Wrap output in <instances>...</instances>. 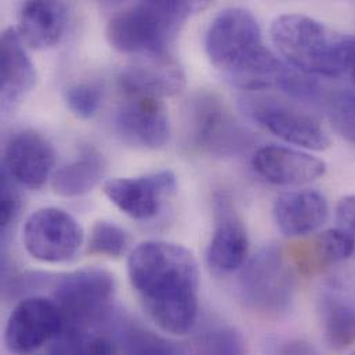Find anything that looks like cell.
<instances>
[{
    "mask_svg": "<svg viewBox=\"0 0 355 355\" xmlns=\"http://www.w3.org/2000/svg\"><path fill=\"white\" fill-rule=\"evenodd\" d=\"M129 281L151 320L184 336L198 321L199 268L193 253L166 241L140 243L128 260Z\"/></svg>",
    "mask_w": 355,
    "mask_h": 355,
    "instance_id": "obj_1",
    "label": "cell"
},
{
    "mask_svg": "<svg viewBox=\"0 0 355 355\" xmlns=\"http://www.w3.org/2000/svg\"><path fill=\"white\" fill-rule=\"evenodd\" d=\"M205 49L213 67L243 90L281 89L291 69L267 49L257 19L242 7L224 8L213 18Z\"/></svg>",
    "mask_w": 355,
    "mask_h": 355,
    "instance_id": "obj_2",
    "label": "cell"
},
{
    "mask_svg": "<svg viewBox=\"0 0 355 355\" xmlns=\"http://www.w3.org/2000/svg\"><path fill=\"white\" fill-rule=\"evenodd\" d=\"M270 33L291 67L304 75L334 78L349 71L354 36L335 32L304 14L277 17Z\"/></svg>",
    "mask_w": 355,
    "mask_h": 355,
    "instance_id": "obj_3",
    "label": "cell"
},
{
    "mask_svg": "<svg viewBox=\"0 0 355 355\" xmlns=\"http://www.w3.org/2000/svg\"><path fill=\"white\" fill-rule=\"evenodd\" d=\"M206 3L140 1L115 12L107 25L110 44L126 54L166 58L184 24Z\"/></svg>",
    "mask_w": 355,
    "mask_h": 355,
    "instance_id": "obj_4",
    "label": "cell"
},
{
    "mask_svg": "<svg viewBox=\"0 0 355 355\" xmlns=\"http://www.w3.org/2000/svg\"><path fill=\"white\" fill-rule=\"evenodd\" d=\"M115 289L114 275L100 267H85L58 278L51 299L61 311L62 332L85 334L110 325L115 317Z\"/></svg>",
    "mask_w": 355,
    "mask_h": 355,
    "instance_id": "obj_5",
    "label": "cell"
},
{
    "mask_svg": "<svg viewBox=\"0 0 355 355\" xmlns=\"http://www.w3.org/2000/svg\"><path fill=\"white\" fill-rule=\"evenodd\" d=\"M185 126L191 146L216 158L242 155L254 140L224 100L210 92H199L191 98Z\"/></svg>",
    "mask_w": 355,
    "mask_h": 355,
    "instance_id": "obj_6",
    "label": "cell"
},
{
    "mask_svg": "<svg viewBox=\"0 0 355 355\" xmlns=\"http://www.w3.org/2000/svg\"><path fill=\"white\" fill-rule=\"evenodd\" d=\"M295 268L286 252L278 246H267L243 267L239 278V293L253 311L278 315L285 313L295 296Z\"/></svg>",
    "mask_w": 355,
    "mask_h": 355,
    "instance_id": "obj_7",
    "label": "cell"
},
{
    "mask_svg": "<svg viewBox=\"0 0 355 355\" xmlns=\"http://www.w3.org/2000/svg\"><path fill=\"white\" fill-rule=\"evenodd\" d=\"M85 241L82 225L68 211L43 207L32 213L22 230V242L31 257L42 263H67L75 259Z\"/></svg>",
    "mask_w": 355,
    "mask_h": 355,
    "instance_id": "obj_8",
    "label": "cell"
},
{
    "mask_svg": "<svg viewBox=\"0 0 355 355\" xmlns=\"http://www.w3.org/2000/svg\"><path fill=\"white\" fill-rule=\"evenodd\" d=\"M243 110L285 143L310 151H324L331 146L329 136L320 122L293 105L272 98L249 97L243 100Z\"/></svg>",
    "mask_w": 355,
    "mask_h": 355,
    "instance_id": "obj_9",
    "label": "cell"
},
{
    "mask_svg": "<svg viewBox=\"0 0 355 355\" xmlns=\"http://www.w3.org/2000/svg\"><path fill=\"white\" fill-rule=\"evenodd\" d=\"M64 331L61 311L53 299L33 296L21 300L4 328V345L10 353L29 354Z\"/></svg>",
    "mask_w": 355,
    "mask_h": 355,
    "instance_id": "obj_10",
    "label": "cell"
},
{
    "mask_svg": "<svg viewBox=\"0 0 355 355\" xmlns=\"http://www.w3.org/2000/svg\"><path fill=\"white\" fill-rule=\"evenodd\" d=\"M114 122L119 136L129 144L159 150L171 137L168 110L161 97L150 94H123Z\"/></svg>",
    "mask_w": 355,
    "mask_h": 355,
    "instance_id": "obj_11",
    "label": "cell"
},
{
    "mask_svg": "<svg viewBox=\"0 0 355 355\" xmlns=\"http://www.w3.org/2000/svg\"><path fill=\"white\" fill-rule=\"evenodd\" d=\"M213 205L216 224L206 249V260L216 272L231 274L246 264L249 254L248 232L228 193L217 192Z\"/></svg>",
    "mask_w": 355,
    "mask_h": 355,
    "instance_id": "obj_12",
    "label": "cell"
},
{
    "mask_svg": "<svg viewBox=\"0 0 355 355\" xmlns=\"http://www.w3.org/2000/svg\"><path fill=\"white\" fill-rule=\"evenodd\" d=\"M176 175L161 171L140 178H112L104 184L107 198L135 220L154 218L164 200L176 189Z\"/></svg>",
    "mask_w": 355,
    "mask_h": 355,
    "instance_id": "obj_13",
    "label": "cell"
},
{
    "mask_svg": "<svg viewBox=\"0 0 355 355\" xmlns=\"http://www.w3.org/2000/svg\"><path fill=\"white\" fill-rule=\"evenodd\" d=\"M55 165V151L51 143L33 130L14 135L6 148L3 172L28 188L43 187Z\"/></svg>",
    "mask_w": 355,
    "mask_h": 355,
    "instance_id": "obj_14",
    "label": "cell"
},
{
    "mask_svg": "<svg viewBox=\"0 0 355 355\" xmlns=\"http://www.w3.org/2000/svg\"><path fill=\"white\" fill-rule=\"evenodd\" d=\"M320 311L327 345L334 352L354 346L355 275H336L325 284Z\"/></svg>",
    "mask_w": 355,
    "mask_h": 355,
    "instance_id": "obj_15",
    "label": "cell"
},
{
    "mask_svg": "<svg viewBox=\"0 0 355 355\" xmlns=\"http://www.w3.org/2000/svg\"><path fill=\"white\" fill-rule=\"evenodd\" d=\"M253 169L259 176L275 185L296 187L313 182L327 173V164L307 153L267 146L256 151L252 159Z\"/></svg>",
    "mask_w": 355,
    "mask_h": 355,
    "instance_id": "obj_16",
    "label": "cell"
},
{
    "mask_svg": "<svg viewBox=\"0 0 355 355\" xmlns=\"http://www.w3.org/2000/svg\"><path fill=\"white\" fill-rule=\"evenodd\" d=\"M278 230L292 238L317 232L329 217L327 198L315 189H300L282 193L272 209Z\"/></svg>",
    "mask_w": 355,
    "mask_h": 355,
    "instance_id": "obj_17",
    "label": "cell"
},
{
    "mask_svg": "<svg viewBox=\"0 0 355 355\" xmlns=\"http://www.w3.org/2000/svg\"><path fill=\"white\" fill-rule=\"evenodd\" d=\"M36 71L17 29L7 28L0 42V97L3 110L15 108L35 87Z\"/></svg>",
    "mask_w": 355,
    "mask_h": 355,
    "instance_id": "obj_18",
    "label": "cell"
},
{
    "mask_svg": "<svg viewBox=\"0 0 355 355\" xmlns=\"http://www.w3.org/2000/svg\"><path fill=\"white\" fill-rule=\"evenodd\" d=\"M355 254L354 241L339 228H331L293 243L286 256L295 271L315 275L325 268L346 261Z\"/></svg>",
    "mask_w": 355,
    "mask_h": 355,
    "instance_id": "obj_19",
    "label": "cell"
},
{
    "mask_svg": "<svg viewBox=\"0 0 355 355\" xmlns=\"http://www.w3.org/2000/svg\"><path fill=\"white\" fill-rule=\"evenodd\" d=\"M68 7L61 1H26L18 12V35L24 43L44 50L55 46L67 28Z\"/></svg>",
    "mask_w": 355,
    "mask_h": 355,
    "instance_id": "obj_20",
    "label": "cell"
},
{
    "mask_svg": "<svg viewBox=\"0 0 355 355\" xmlns=\"http://www.w3.org/2000/svg\"><path fill=\"white\" fill-rule=\"evenodd\" d=\"M118 83L123 94H150L164 98L181 92L185 76L178 64L166 58H150L148 62L123 68Z\"/></svg>",
    "mask_w": 355,
    "mask_h": 355,
    "instance_id": "obj_21",
    "label": "cell"
},
{
    "mask_svg": "<svg viewBox=\"0 0 355 355\" xmlns=\"http://www.w3.org/2000/svg\"><path fill=\"white\" fill-rule=\"evenodd\" d=\"M104 175L105 161L103 155L89 150L54 175L53 188L55 193L64 198L82 196L94 189Z\"/></svg>",
    "mask_w": 355,
    "mask_h": 355,
    "instance_id": "obj_22",
    "label": "cell"
},
{
    "mask_svg": "<svg viewBox=\"0 0 355 355\" xmlns=\"http://www.w3.org/2000/svg\"><path fill=\"white\" fill-rule=\"evenodd\" d=\"M110 325L114 327L118 342L129 355H182L169 339L144 328L136 321L115 317Z\"/></svg>",
    "mask_w": 355,
    "mask_h": 355,
    "instance_id": "obj_23",
    "label": "cell"
},
{
    "mask_svg": "<svg viewBox=\"0 0 355 355\" xmlns=\"http://www.w3.org/2000/svg\"><path fill=\"white\" fill-rule=\"evenodd\" d=\"M189 355H248V349L236 328L214 325L193 338L189 345Z\"/></svg>",
    "mask_w": 355,
    "mask_h": 355,
    "instance_id": "obj_24",
    "label": "cell"
},
{
    "mask_svg": "<svg viewBox=\"0 0 355 355\" xmlns=\"http://www.w3.org/2000/svg\"><path fill=\"white\" fill-rule=\"evenodd\" d=\"M128 246L129 235L118 224L108 220H100L92 227L87 243V252L90 254L116 259L125 254Z\"/></svg>",
    "mask_w": 355,
    "mask_h": 355,
    "instance_id": "obj_25",
    "label": "cell"
},
{
    "mask_svg": "<svg viewBox=\"0 0 355 355\" xmlns=\"http://www.w3.org/2000/svg\"><path fill=\"white\" fill-rule=\"evenodd\" d=\"M111 343L94 332H62L57 338L54 355H111Z\"/></svg>",
    "mask_w": 355,
    "mask_h": 355,
    "instance_id": "obj_26",
    "label": "cell"
},
{
    "mask_svg": "<svg viewBox=\"0 0 355 355\" xmlns=\"http://www.w3.org/2000/svg\"><path fill=\"white\" fill-rule=\"evenodd\" d=\"M327 111L335 130L355 144V93L338 92L327 98Z\"/></svg>",
    "mask_w": 355,
    "mask_h": 355,
    "instance_id": "obj_27",
    "label": "cell"
},
{
    "mask_svg": "<svg viewBox=\"0 0 355 355\" xmlns=\"http://www.w3.org/2000/svg\"><path fill=\"white\" fill-rule=\"evenodd\" d=\"M103 101V90L94 83H76L67 89L65 103L72 114L78 118L89 119L93 118Z\"/></svg>",
    "mask_w": 355,
    "mask_h": 355,
    "instance_id": "obj_28",
    "label": "cell"
},
{
    "mask_svg": "<svg viewBox=\"0 0 355 355\" xmlns=\"http://www.w3.org/2000/svg\"><path fill=\"white\" fill-rule=\"evenodd\" d=\"M19 196L11 182L8 181V176L3 172L1 180V200H0V225L1 230H7V227L17 218L19 213Z\"/></svg>",
    "mask_w": 355,
    "mask_h": 355,
    "instance_id": "obj_29",
    "label": "cell"
},
{
    "mask_svg": "<svg viewBox=\"0 0 355 355\" xmlns=\"http://www.w3.org/2000/svg\"><path fill=\"white\" fill-rule=\"evenodd\" d=\"M336 228L350 236L355 243V193L342 198L336 206Z\"/></svg>",
    "mask_w": 355,
    "mask_h": 355,
    "instance_id": "obj_30",
    "label": "cell"
},
{
    "mask_svg": "<svg viewBox=\"0 0 355 355\" xmlns=\"http://www.w3.org/2000/svg\"><path fill=\"white\" fill-rule=\"evenodd\" d=\"M277 355H318L317 354V350L309 345V343H304V342H300V340H291V342H286L284 343L278 352Z\"/></svg>",
    "mask_w": 355,
    "mask_h": 355,
    "instance_id": "obj_31",
    "label": "cell"
},
{
    "mask_svg": "<svg viewBox=\"0 0 355 355\" xmlns=\"http://www.w3.org/2000/svg\"><path fill=\"white\" fill-rule=\"evenodd\" d=\"M355 83V36L354 42H353V49H352V55H350V64H349V71H347Z\"/></svg>",
    "mask_w": 355,
    "mask_h": 355,
    "instance_id": "obj_32",
    "label": "cell"
},
{
    "mask_svg": "<svg viewBox=\"0 0 355 355\" xmlns=\"http://www.w3.org/2000/svg\"><path fill=\"white\" fill-rule=\"evenodd\" d=\"M350 355H355V350H353V352H352V353H350Z\"/></svg>",
    "mask_w": 355,
    "mask_h": 355,
    "instance_id": "obj_33",
    "label": "cell"
}]
</instances>
